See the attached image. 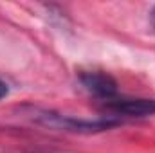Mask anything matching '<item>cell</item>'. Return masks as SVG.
<instances>
[{
  "mask_svg": "<svg viewBox=\"0 0 155 153\" xmlns=\"http://www.w3.org/2000/svg\"><path fill=\"white\" fill-rule=\"evenodd\" d=\"M29 115L40 126L58 130V132H71V133H96V132H105V130L116 128L117 124H121L105 115L97 119H81L74 115H65L52 112V110H40V108L31 110Z\"/></svg>",
  "mask_w": 155,
  "mask_h": 153,
  "instance_id": "6da1fadb",
  "label": "cell"
},
{
  "mask_svg": "<svg viewBox=\"0 0 155 153\" xmlns=\"http://www.w3.org/2000/svg\"><path fill=\"white\" fill-rule=\"evenodd\" d=\"M105 117H110L117 122L123 119H143L155 115V99H134V97H114L107 103H101Z\"/></svg>",
  "mask_w": 155,
  "mask_h": 153,
  "instance_id": "7a4b0ae2",
  "label": "cell"
},
{
  "mask_svg": "<svg viewBox=\"0 0 155 153\" xmlns=\"http://www.w3.org/2000/svg\"><path fill=\"white\" fill-rule=\"evenodd\" d=\"M79 81L83 88L99 103H107L110 99L117 97V83L116 79L101 70H92V72H83L79 76Z\"/></svg>",
  "mask_w": 155,
  "mask_h": 153,
  "instance_id": "3957f363",
  "label": "cell"
},
{
  "mask_svg": "<svg viewBox=\"0 0 155 153\" xmlns=\"http://www.w3.org/2000/svg\"><path fill=\"white\" fill-rule=\"evenodd\" d=\"M9 94V88H7V83L0 79V99H4L5 96Z\"/></svg>",
  "mask_w": 155,
  "mask_h": 153,
  "instance_id": "277c9868",
  "label": "cell"
},
{
  "mask_svg": "<svg viewBox=\"0 0 155 153\" xmlns=\"http://www.w3.org/2000/svg\"><path fill=\"white\" fill-rule=\"evenodd\" d=\"M150 24H152V29L155 31V7L152 9V13H150Z\"/></svg>",
  "mask_w": 155,
  "mask_h": 153,
  "instance_id": "5b68a950",
  "label": "cell"
}]
</instances>
